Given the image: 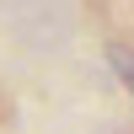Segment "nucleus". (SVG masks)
Masks as SVG:
<instances>
[{
    "mask_svg": "<svg viewBox=\"0 0 134 134\" xmlns=\"http://www.w3.org/2000/svg\"><path fill=\"white\" fill-rule=\"evenodd\" d=\"M113 64H118V75H124V86L134 91V54L129 48H113Z\"/></svg>",
    "mask_w": 134,
    "mask_h": 134,
    "instance_id": "1",
    "label": "nucleus"
}]
</instances>
